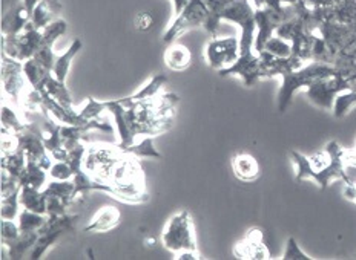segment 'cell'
Listing matches in <instances>:
<instances>
[{"instance_id":"obj_26","label":"cell","mask_w":356,"mask_h":260,"mask_svg":"<svg viewBox=\"0 0 356 260\" xmlns=\"http://www.w3.org/2000/svg\"><path fill=\"white\" fill-rule=\"evenodd\" d=\"M47 220H48V214H39V213L29 211L26 208H24V210L19 213V218H17L22 233L39 232Z\"/></svg>"},{"instance_id":"obj_29","label":"cell","mask_w":356,"mask_h":260,"mask_svg":"<svg viewBox=\"0 0 356 260\" xmlns=\"http://www.w3.org/2000/svg\"><path fill=\"white\" fill-rule=\"evenodd\" d=\"M267 54L278 58H287L292 55V43L284 39H281L278 35H272L267 43L264 44V49Z\"/></svg>"},{"instance_id":"obj_2","label":"cell","mask_w":356,"mask_h":260,"mask_svg":"<svg viewBox=\"0 0 356 260\" xmlns=\"http://www.w3.org/2000/svg\"><path fill=\"white\" fill-rule=\"evenodd\" d=\"M161 243L165 248L175 252L180 251H197V241L194 236V225H192L191 213L183 210L168 220L163 229Z\"/></svg>"},{"instance_id":"obj_6","label":"cell","mask_w":356,"mask_h":260,"mask_svg":"<svg viewBox=\"0 0 356 260\" xmlns=\"http://www.w3.org/2000/svg\"><path fill=\"white\" fill-rule=\"evenodd\" d=\"M207 16H209V10H207L204 0H189L184 10L178 14L177 19L163 34L161 42L165 44L174 43L177 37H180L183 33L200 25H204Z\"/></svg>"},{"instance_id":"obj_1","label":"cell","mask_w":356,"mask_h":260,"mask_svg":"<svg viewBox=\"0 0 356 260\" xmlns=\"http://www.w3.org/2000/svg\"><path fill=\"white\" fill-rule=\"evenodd\" d=\"M339 71L333 64H327L323 62H310L309 64H304L302 68L291 71L281 76L283 78V85L278 92V110L281 114L286 112L289 104L292 101V96L296 91L301 87H309L314 85L315 81L323 80L335 76Z\"/></svg>"},{"instance_id":"obj_20","label":"cell","mask_w":356,"mask_h":260,"mask_svg":"<svg viewBox=\"0 0 356 260\" xmlns=\"http://www.w3.org/2000/svg\"><path fill=\"white\" fill-rule=\"evenodd\" d=\"M154 138L155 137H142L138 138L136 143L131 144L129 147L120 150L124 155H131L134 158H155L161 159V153L154 147Z\"/></svg>"},{"instance_id":"obj_25","label":"cell","mask_w":356,"mask_h":260,"mask_svg":"<svg viewBox=\"0 0 356 260\" xmlns=\"http://www.w3.org/2000/svg\"><path fill=\"white\" fill-rule=\"evenodd\" d=\"M74 190H76V185H74V181H58L53 180L49 181L47 185H44V195L47 196H57V198H63L68 199L74 204L76 202V196H74Z\"/></svg>"},{"instance_id":"obj_14","label":"cell","mask_w":356,"mask_h":260,"mask_svg":"<svg viewBox=\"0 0 356 260\" xmlns=\"http://www.w3.org/2000/svg\"><path fill=\"white\" fill-rule=\"evenodd\" d=\"M48 196L44 195L43 190L33 187V185H22L20 189V205L29 211L48 214L47 208Z\"/></svg>"},{"instance_id":"obj_18","label":"cell","mask_w":356,"mask_h":260,"mask_svg":"<svg viewBox=\"0 0 356 260\" xmlns=\"http://www.w3.org/2000/svg\"><path fill=\"white\" fill-rule=\"evenodd\" d=\"M81 46H83V42H81L80 39H76L72 42L71 46L68 48V51L63 52L62 55H57L56 58V64H54V69H53V73L54 77L57 80L60 81H66V77H68V72H70V68H71V63L74 60V57H76Z\"/></svg>"},{"instance_id":"obj_3","label":"cell","mask_w":356,"mask_h":260,"mask_svg":"<svg viewBox=\"0 0 356 260\" xmlns=\"http://www.w3.org/2000/svg\"><path fill=\"white\" fill-rule=\"evenodd\" d=\"M43 35L31 21L26 28L17 35H3L2 37V54L14 58L19 62H26L29 58H34L37 51L42 46Z\"/></svg>"},{"instance_id":"obj_34","label":"cell","mask_w":356,"mask_h":260,"mask_svg":"<svg viewBox=\"0 0 356 260\" xmlns=\"http://www.w3.org/2000/svg\"><path fill=\"white\" fill-rule=\"evenodd\" d=\"M0 147H2V155H11L19 148V139H17V133H14L8 129L2 128L0 130Z\"/></svg>"},{"instance_id":"obj_15","label":"cell","mask_w":356,"mask_h":260,"mask_svg":"<svg viewBox=\"0 0 356 260\" xmlns=\"http://www.w3.org/2000/svg\"><path fill=\"white\" fill-rule=\"evenodd\" d=\"M232 168H234L235 176L244 182L255 181L259 176L258 161L249 153L236 155L232 161Z\"/></svg>"},{"instance_id":"obj_27","label":"cell","mask_w":356,"mask_h":260,"mask_svg":"<svg viewBox=\"0 0 356 260\" xmlns=\"http://www.w3.org/2000/svg\"><path fill=\"white\" fill-rule=\"evenodd\" d=\"M356 106V91L353 89H348V91H344L337 95L335 101H333V115L335 118H343L346 116L350 110Z\"/></svg>"},{"instance_id":"obj_22","label":"cell","mask_w":356,"mask_h":260,"mask_svg":"<svg viewBox=\"0 0 356 260\" xmlns=\"http://www.w3.org/2000/svg\"><path fill=\"white\" fill-rule=\"evenodd\" d=\"M2 168L6 170L10 175L17 177L20 182L22 175L26 170V155L22 148H17L16 152L11 155H2Z\"/></svg>"},{"instance_id":"obj_13","label":"cell","mask_w":356,"mask_h":260,"mask_svg":"<svg viewBox=\"0 0 356 260\" xmlns=\"http://www.w3.org/2000/svg\"><path fill=\"white\" fill-rule=\"evenodd\" d=\"M122 220V211L117 207L106 205L95 213L91 222L83 228L85 233H106L114 229Z\"/></svg>"},{"instance_id":"obj_33","label":"cell","mask_w":356,"mask_h":260,"mask_svg":"<svg viewBox=\"0 0 356 260\" xmlns=\"http://www.w3.org/2000/svg\"><path fill=\"white\" fill-rule=\"evenodd\" d=\"M71 205H72V202L68 199L57 198V196H48V200H47L48 216H60V214H66Z\"/></svg>"},{"instance_id":"obj_28","label":"cell","mask_w":356,"mask_h":260,"mask_svg":"<svg viewBox=\"0 0 356 260\" xmlns=\"http://www.w3.org/2000/svg\"><path fill=\"white\" fill-rule=\"evenodd\" d=\"M57 14L51 10V6L47 2H39L35 5V8L31 14V24L39 29V31H43L49 24H53L56 20Z\"/></svg>"},{"instance_id":"obj_35","label":"cell","mask_w":356,"mask_h":260,"mask_svg":"<svg viewBox=\"0 0 356 260\" xmlns=\"http://www.w3.org/2000/svg\"><path fill=\"white\" fill-rule=\"evenodd\" d=\"M19 222L11 219H2V245H10L20 236Z\"/></svg>"},{"instance_id":"obj_36","label":"cell","mask_w":356,"mask_h":260,"mask_svg":"<svg viewBox=\"0 0 356 260\" xmlns=\"http://www.w3.org/2000/svg\"><path fill=\"white\" fill-rule=\"evenodd\" d=\"M283 259L284 260H292V259L293 260H310L312 257H309L306 252L300 248V245L295 241V237H289Z\"/></svg>"},{"instance_id":"obj_4","label":"cell","mask_w":356,"mask_h":260,"mask_svg":"<svg viewBox=\"0 0 356 260\" xmlns=\"http://www.w3.org/2000/svg\"><path fill=\"white\" fill-rule=\"evenodd\" d=\"M2 85L3 94L17 109H20L26 92L33 87L24 72V63L6 54H2Z\"/></svg>"},{"instance_id":"obj_19","label":"cell","mask_w":356,"mask_h":260,"mask_svg":"<svg viewBox=\"0 0 356 260\" xmlns=\"http://www.w3.org/2000/svg\"><path fill=\"white\" fill-rule=\"evenodd\" d=\"M24 72L29 81V85L39 92L43 91L48 78L53 76V71H48L47 68H43V66L40 63H37L34 58H29V60L24 62Z\"/></svg>"},{"instance_id":"obj_17","label":"cell","mask_w":356,"mask_h":260,"mask_svg":"<svg viewBox=\"0 0 356 260\" xmlns=\"http://www.w3.org/2000/svg\"><path fill=\"white\" fill-rule=\"evenodd\" d=\"M163 58H165V63L169 69L180 72V71H184L189 68L191 60H192V54L186 46L170 43L166 48Z\"/></svg>"},{"instance_id":"obj_38","label":"cell","mask_w":356,"mask_h":260,"mask_svg":"<svg viewBox=\"0 0 356 260\" xmlns=\"http://www.w3.org/2000/svg\"><path fill=\"white\" fill-rule=\"evenodd\" d=\"M154 26V17L151 12H138L136 16V28L140 31H149Z\"/></svg>"},{"instance_id":"obj_23","label":"cell","mask_w":356,"mask_h":260,"mask_svg":"<svg viewBox=\"0 0 356 260\" xmlns=\"http://www.w3.org/2000/svg\"><path fill=\"white\" fill-rule=\"evenodd\" d=\"M43 91L48 92L51 96H53V98H56L60 104H63L65 107L74 109V107H72V98H71V94H70V91H68V87H66V85L63 83V81L57 80V78L54 77V73L48 78V81H47V85H44ZM43 91H42V92H43Z\"/></svg>"},{"instance_id":"obj_7","label":"cell","mask_w":356,"mask_h":260,"mask_svg":"<svg viewBox=\"0 0 356 260\" xmlns=\"http://www.w3.org/2000/svg\"><path fill=\"white\" fill-rule=\"evenodd\" d=\"M19 139V148L25 152L28 159H33L44 168L49 170L53 166L54 158L47 150L43 143V130L37 123H28L26 129L24 132L17 133Z\"/></svg>"},{"instance_id":"obj_11","label":"cell","mask_w":356,"mask_h":260,"mask_svg":"<svg viewBox=\"0 0 356 260\" xmlns=\"http://www.w3.org/2000/svg\"><path fill=\"white\" fill-rule=\"evenodd\" d=\"M166 83H168V77L165 76V73H155V76H152V78L147 81V83L142 89H140L137 94L124 96V98H118V101H120V104L124 109H132V107L138 106L140 103H145V101H149V100L155 98V96L160 94L161 89L165 87Z\"/></svg>"},{"instance_id":"obj_31","label":"cell","mask_w":356,"mask_h":260,"mask_svg":"<svg viewBox=\"0 0 356 260\" xmlns=\"http://www.w3.org/2000/svg\"><path fill=\"white\" fill-rule=\"evenodd\" d=\"M103 112H106L105 101H97L95 98H92V96H88L85 107L79 110L80 116L85 118V120H88V121L95 120V118H100Z\"/></svg>"},{"instance_id":"obj_21","label":"cell","mask_w":356,"mask_h":260,"mask_svg":"<svg viewBox=\"0 0 356 260\" xmlns=\"http://www.w3.org/2000/svg\"><path fill=\"white\" fill-rule=\"evenodd\" d=\"M48 170H44L39 162L26 158V170L20 177V185H33V187L43 190L48 182Z\"/></svg>"},{"instance_id":"obj_8","label":"cell","mask_w":356,"mask_h":260,"mask_svg":"<svg viewBox=\"0 0 356 260\" xmlns=\"http://www.w3.org/2000/svg\"><path fill=\"white\" fill-rule=\"evenodd\" d=\"M240 57V42L236 37L212 39L206 46V58L211 68L225 69L232 66Z\"/></svg>"},{"instance_id":"obj_37","label":"cell","mask_w":356,"mask_h":260,"mask_svg":"<svg viewBox=\"0 0 356 260\" xmlns=\"http://www.w3.org/2000/svg\"><path fill=\"white\" fill-rule=\"evenodd\" d=\"M22 2H24V5L26 6V10H28L29 14H33V11H34V8H35V5L39 3V2H47V3L51 6V10H53V11L57 14V16H58V14H60L62 10H63L62 0H22Z\"/></svg>"},{"instance_id":"obj_39","label":"cell","mask_w":356,"mask_h":260,"mask_svg":"<svg viewBox=\"0 0 356 260\" xmlns=\"http://www.w3.org/2000/svg\"><path fill=\"white\" fill-rule=\"evenodd\" d=\"M200 259L198 251H180V252H175V260H195Z\"/></svg>"},{"instance_id":"obj_10","label":"cell","mask_w":356,"mask_h":260,"mask_svg":"<svg viewBox=\"0 0 356 260\" xmlns=\"http://www.w3.org/2000/svg\"><path fill=\"white\" fill-rule=\"evenodd\" d=\"M263 232L258 228L250 229L244 241L235 245L234 252L238 259H267L269 257V250L266 248L263 241Z\"/></svg>"},{"instance_id":"obj_41","label":"cell","mask_w":356,"mask_h":260,"mask_svg":"<svg viewBox=\"0 0 356 260\" xmlns=\"http://www.w3.org/2000/svg\"><path fill=\"white\" fill-rule=\"evenodd\" d=\"M188 2L189 0H174V5H175V14L178 16V14H180L183 10H184V6L188 5Z\"/></svg>"},{"instance_id":"obj_32","label":"cell","mask_w":356,"mask_h":260,"mask_svg":"<svg viewBox=\"0 0 356 260\" xmlns=\"http://www.w3.org/2000/svg\"><path fill=\"white\" fill-rule=\"evenodd\" d=\"M51 180L70 181L74 177L72 167L68 161H54L53 166L48 170Z\"/></svg>"},{"instance_id":"obj_40","label":"cell","mask_w":356,"mask_h":260,"mask_svg":"<svg viewBox=\"0 0 356 260\" xmlns=\"http://www.w3.org/2000/svg\"><path fill=\"white\" fill-rule=\"evenodd\" d=\"M344 195L347 196V199L353 200V202L356 204V184H355V182H352V184H346Z\"/></svg>"},{"instance_id":"obj_24","label":"cell","mask_w":356,"mask_h":260,"mask_svg":"<svg viewBox=\"0 0 356 260\" xmlns=\"http://www.w3.org/2000/svg\"><path fill=\"white\" fill-rule=\"evenodd\" d=\"M16 106L14 104H8L6 103V98H3L2 101V128L8 129L14 133H19V132H24L26 129V124L25 121L20 120V116L16 112Z\"/></svg>"},{"instance_id":"obj_12","label":"cell","mask_w":356,"mask_h":260,"mask_svg":"<svg viewBox=\"0 0 356 260\" xmlns=\"http://www.w3.org/2000/svg\"><path fill=\"white\" fill-rule=\"evenodd\" d=\"M31 21V14L28 12L26 6L22 0L14 3L11 8L3 14L2 20V35H17Z\"/></svg>"},{"instance_id":"obj_16","label":"cell","mask_w":356,"mask_h":260,"mask_svg":"<svg viewBox=\"0 0 356 260\" xmlns=\"http://www.w3.org/2000/svg\"><path fill=\"white\" fill-rule=\"evenodd\" d=\"M37 239H39V232L20 233V236L16 241L11 242L10 245H3V250L8 251L10 259H14V260L25 259L31 254Z\"/></svg>"},{"instance_id":"obj_5","label":"cell","mask_w":356,"mask_h":260,"mask_svg":"<svg viewBox=\"0 0 356 260\" xmlns=\"http://www.w3.org/2000/svg\"><path fill=\"white\" fill-rule=\"evenodd\" d=\"M353 81L344 77L343 73L338 72L335 76L323 78L315 81L314 85L306 87V95L312 104L330 110L333 106V101H335L337 95L348 91V89H353Z\"/></svg>"},{"instance_id":"obj_9","label":"cell","mask_w":356,"mask_h":260,"mask_svg":"<svg viewBox=\"0 0 356 260\" xmlns=\"http://www.w3.org/2000/svg\"><path fill=\"white\" fill-rule=\"evenodd\" d=\"M218 73L221 77L227 76H238L243 78L244 85L248 87L255 86L259 80H261V69H259V57L257 52H250V54H241L232 66L229 68L220 69Z\"/></svg>"},{"instance_id":"obj_30","label":"cell","mask_w":356,"mask_h":260,"mask_svg":"<svg viewBox=\"0 0 356 260\" xmlns=\"http://www.w3.org/2000/svg\"><path fill=\"white\" fill-rule=\"evenodd\" d=\"M19 205H20V189L8 196H2V208H0V216L2 219H17L19 218Z\"/></svg>"}]
</instances>
